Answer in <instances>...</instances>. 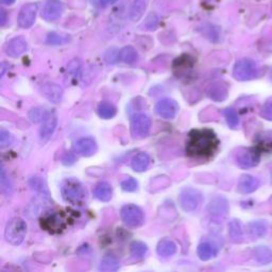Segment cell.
<instances>
[{"mask_svg": "<svg viewBox=\"0 0 272 272\" xmlns=\"http://www.w3.org/2000/svg\"><path fill=\"white\" fill-rule=\"evenodd\" d=\"M224 115L231 129H236L238 125H240V117H238V115L234 109H226L224 111Z\"/></svg>", "mask_w": 272, "mask_h": 272, "instance_id": "cell-35", "label": "cell"}, {"mask_svg": "<svg viewBox=\"0 0 272 272\" xmlns=\"http://www.w3.org/2000/svg\"><path fill=\"white\" fill-rule=\"evenodd\" d=\"M75 150L83 156H92L97 152V143L92 137L80 138L75 143Z\"/></svg>", "mask_w": 272, "mask_h": 272, "instance_id": "cell-17", "label": "cell"}, {"mask_svg": "<svg viewBox=\"0 0 272 272\" xmlns=\"http://www.w3.org/2000/svg\"><path fill=\"white\" fill-rule=\"evenodd\" d=\"M27 47H28L27 40L22 36H18V37H14L10 40V42H7L4 50H5V53L9 56L18 57L22 53L26 52Z\"/></svg>", "mask_w": 272, "mask_h": 272, "instance_id": "cell-15", "label": "cell"}, {"mask_svg": "<svg viewBox=\"0 0 272 272\" xmlns=\"http://www.w3.org/2000/svg\"><path fill=\"white\" fill-rule=\"evenodd\" d=\"M117 1H119V0H100L99 3H100L101 6H109V5L116 3Z\"/></svg>", "mask_w": 272, "mask_h": 272, "instance_id": "cell-43", "label": "cell"}, {"mask_svg": "<svg viewBox=\"0 0 272 272\" xmlns=\"http://www.w3.org/2000/svg\"><path fill=\"white\" fill-rule=\"evenodd\" d=\"M63 4L59 0H48L42 11V17L47 21H53L61 16Z\"/></svg>", "mask_w": 272, "mask_h": 272, "instance_id": "cell-14", "label": "cell"}, {"mask_svg": "<svg viewBox=\"0 0 272 272\" xmlns=\"http://www.w3.org/2000/svg\"><path fill=\"white\" fill-rule=\"evenodd\" d=\"M0 1H1V3L3 4H12L15 2V0H0Z\"/></svg>", "mask_w": 272, "mask_h": 272, "instance_id": "cell-46", "label": "cell"}, {"mask_svg": "<svg viewBox=\"0 0 272 272\" xmlns=\"http://www.w3.org/2000/svg\"><path fill=\"white\" fill-rule=\"evenodd\" d=\"M204 34L207 35V37L211 39L212 42H217L219 38V29L216 28L215 26H213V24H210V26L205 27Z\"/></svg>", "mask_w": 272, "mask_h": 272, "instance_id": "cell-41", "label": "cell"}, {"mask_svg": "<svg viewBox=\"0 0 272 272\" xmlns=\"http://www.w3.org/2000/svg\"><path fill=\"white\" fill-rule=\"evenodd\" d=\"M155 112L164 119H174L179 112V105L170 98H165L160 100L155 105Z\"/></svg>", "mask_w": 272, "mask_h": 272, "instance_id": "cell-10", "label": "cell"}, {"mask_svg": "<svg viewBox=\"0 0 272 272\" xmlns=\"http://www.w3.org/2000/svg\"><path fill=\"white\" fill-rule=\"evenodd\" d=\"M150 165V156L145 152H139L133 156L131 161V166L133 170L137 172H143L147 170Z\"/></svg>", "mask_w": 272, "mask_h": 272, "instance_id": "cell-22", "label": "cell"}, {"mask_svg": "<svg viewBox=\"0 0 272 272\" xmlns=\"http://www.w3.org/2000/svg\"><path fill=\"white\" fill-rule=\"evenodd\" d=\"M104 60L108 64H114L119 60V51L116 49H110L104 54Z\"/></svg>", "mask_w": 272, "mask_h": 272, "instance_id": "cell-42", "label": "cell"}, {"mask_svg": "<svg viewBox=\"0 0 272 272\" xmlns=\"http://www.w3.org/2000/svg\"><path fill=\"white\" fill-rule=\"evenodd\" d=\"M112 195H113L112 186L109 183H106V182L99 183L94 188L95 198H97L98 200H100L102 202L110 201L112 199Z\"/></svg>", "mask_w": 272, "mask_h": 272, "instance_id": "cell-23", "label": "cell"}, {"mask_svg": "<svg viewBox=\"0 0 272 272\" xmlns=\"http://www.w3.org/2000/svg\"><path fill=\"white\" fill-rule=\"evenodd\" d=\"M57 126V116L54 112L49 113L46 119L42 123V128L39 130L40 142L46 143L53 135Z\"/></svg>", "mask_w": 272, "mask_h": 272, "instance_id": "cell-13", "label": "cell"}, {"mask_svg": "<svg viewBox=\"0 0 272 272\" xmlns=\"http://www.w3.org/2000/svg\"><path fill=\"white\" fill-rule=\"evenodd\" d=\"M202 203V195L199 191L192 187H185L179 195V204L185 212H195Z\"/></svg>", "mask_w": 272, "mask_h": 272, "instance_id": "cell-4", "label": "cell"}, {"mask_svg": "<svg viewBox=\"0 0 272 272\" xmlns=\"http://www.w3.org/2000/svg\"><path fill=\"white\" fill-rule=\"evenodd\" d=\"M29 185L31 186L32 189H34L35 192L39 193V194H48L47 188H46V184L44 182V180L40 177H32L29 181Z\"/></svg>", "mask_w": 272, "mask_h": 272, "instance_id": "cell-36", "label": "cell"}, {"mask_svg": "<svg viewBox=\"0 0 272 272\" xmlns=\"http://www.w3.org/2000/svg\"><path fill=\"white\" fill-rule=\"evenodd\" d=\"M27 224L21 218L11 219L5 227L4 238L5 241L12 246H19L26 237Z\"/></svg>", "mask_w": 272, "mask_h": 272, "instance_id": "cell-3", "label": "cell"}, {"mask_svg": "<svg viewBox=\"0 0 272 272\" xmlns=\"http://www.w3.org/2000/svg\"><path fill=\"white\" fill-rule=\"evenodd\" d=\"M249 234L254 238H262L267 234L268 226L264 220H257L252 221L247 226Z\"/></svg>", "mask_w": 272, "mask_h": 272, "instance_id": "cell-25", "label": "cell"}, {"mask_svg": "<svg viewBox=\"0 0 272 272\" xmlns=\"http://www.w3.org/2000/svg\"><path fill=\"white\" fill-rule=\"evenodd\" d=\"M229 210L228 200L221 196L214 197L208 205V213L216 218L226 217L229 214Z\"/></svg>", "mask_w": 272, "mask_h": 272, "instance_id": "cell-11", "label": "cell"}, {"mask_svg": "<svg viewBox=\"0 0 272 272\" xmlns=\"http://www.w3.org/2000/svg\"><path fill=\"white\" fill-rule=\"evenodd\" d=\"M260 115L262 118L272 121V97L269 98L268 100L264 103L260 111Z\"/></svg>", "mask_w": 272, "mask_h": 272, "instance_id": "cell-37", "label": "cell"}, {"mask_svg": "<svg viewBox=\"0 0 272 272\" xmlns=\"http://www.w3.org/2000/svg\"><path fill=\"white\" fill-rule=\"evenodd\" d=\"M42 227L50 233H60L66 228V219L62 212L47 214L42 219Z\"/></svg>", "mask_w": 272, "mask_h": 272, "instance_id": "cell-9", "label": "cell"}, {"mask_svg": "<svg viewBox=\"0 0 272 272\" xmlns=\"http://www.w3.org/2000/svg\"><path fill=\"white\" fill-rule=\"evenodd\" d=\"M260 186V181L251 175H243L238 181L237 189L241 194H252Z\"/></svg>", "mask_w": 272, "mask_h": 272, "instance_id": "cell-18", "label": "cell"}, {"mask_svg": "<svg viewBox=\"0 0 272 272\" xmlns=\"http://www.w3.org/2000/svg\"><path fill=\"white\" fill-rule=\"evenodd\" d=\"M119 268H120V263L118 259L112 254L105 255L100 263V267H99V269L105 272L117 271Z\"/></svg>", "mask_w": 272, "mask_h": 272, "instance_id": "cell-27", "label": "cell"}, {"mask_svg": "<svg viewBox=\"0 0 272 272\" xmlns=\"http://www.w3.org/2000/svg\"><path fill=\"white\" fill-rule=\"evenodd\" d=\"M269 78H270V81L272 82V68H271V70H270V73H269Z\"/></svg>", "mask_w": 272, "mask_h": 272, "instance_id": "cell-48", "label": "cell"}, {"mask_svg": "<svg viewBox=\"0 0 272 272\" xmlns=\"http://www.w3.org/2000/svg\"><path fill=\"white\" fill-rule=\"evenodd\" d=\"M255 261L261 265H267L272 262V251L265 246H259L253 250Z\"/></svg>", "mask_w": 272, "mask_h": 272, "instance_id": "cell-26", "label": "cell"}, {"mask_svg": "<svg viewBox=\"0 0 272 272\" xmlns=\"http://www.w3.org/2000/svg\"><path fill=\"white\" fill-rule=\"evenodd\" d=\"M156 252L161 258H171L177 252V245L170 240H162L156 248Z\"/></svg>", "mask_w": 272, "mask_h": 272, "instance_id": "cell-24", "label": "cell"}, {"mask_svg": "<svg viewBox=\"0 0 272 272\" xmlns=\"http://www.w3.org/2000/svg\"><path fill=\"white\" fill-rule=\"evenodd\" d=\"M208 96L216 102L225 101L228 98V87L221 82H217V83H214L209 87Z\"/></svg>", "mask_w": 272, "mask_h": 272, "instance_id": "cell-19", "label": "cell"}, {"mask_svg": "<svg viewBox=\"0 0 272 272\" xmlns=\"http://www.w3.org/2000/svg\"><path fill=\"white\" fill-rule=\"evenodd\" d=\"M63 199L70 204H81L86 199V189L80 181L75 178L65 179L61 184Z\"/></svg>", "mask_w": 272, "mask_h": 272, "instance_id": "cell-2", "label": "cell"}, {"mask_svg": "<svg viewBox=\"0 0 272 272\" xmlns=\"http://www.w3.org/2000/svg\"><path fill=\"white\" fill-rule=\"evenodd\" d=\"M42 95L52 103H59L63 98V88L55 83H44L40 87Z\"/></svg>", "mask_w": 272, "mask_h": 272, "instance_id": "cell-16", "label": "cell"}, {"mask_svg": "<svg viewBox=\"0 0 272 272\" xmlns=\"http://www.w3.org/2000/svg\"><path fill=\"white\" fill-rule=\"evenodd\" d=\"M13 141H14V137L10 132L4 129H1V132H0V147L1 148L9 147L12 145Z\"/></svg>", "mask_w": 272, "mask_h": 272, "instance_id": "cell-38", "label": "cell"}, {"mask_svg": "<svg viewBox=\"0 0 272 272\" xmlns=\"http://www.w3.org/2000/svg\"><path fill=\"white\" fill-rule=\"evenodd\" d=\"M197 253H198V257H199L201 261H204V262L210 261L215 258L218 254V248L215 245L210 242H204V243H201L199 247H198Z\"/></svg>", "mask_w": 272, "mask_h": 272, "instance_id": "cell-20", "label": "cell"}, {"mask_svg": "<svg viewBox=\"0 0 272 272\" xmlns=\"http://www.w3.org/2000/svg\"><path fill=\"white\" fill-rule=\"evenodd\" d=\"M130 251H131V254L133 258L142 259L148 252V247L146 244H144L142 242H134L133 244L131 245Z\"/></svg>", "mask_w": 272, "mask_h": 272, "instance_id": "cell-34", "label": "cell"}, {"mask_svg": "<svg viewBox=\"0 0 272 272\" xmlns=\"http://www.w3.org/2000/svg\"><path fill=\"white\" fill-rule=\"evenodd\" d=\"M151 119L143 113H136L131 118V132L136 138H144L150 132Z\"/></svg>", "mask_w": 272, "mask_h": 272, "instance_id": "cell-8", "label": "cell"}, {"mask_svg": "<svg viewBox=\"0 0 272 272\" xmlns=\"http://www.w3.org/2000/svg\"><path fill=\"white\" fill-rule=\"evenodd\" d=\"M219 139L215 132L210 129L193 130L189 133L186 145V153L196 159L210 158L216 152Z\"/></svg>", "mask_w": 272, "mask_h": 272, "instance_id": "cell-1", "label": "cell"}, {"mask_svg": "<svg viewBox=\"0 0 272 272\" xmlns=\"http://www.w3.org/2000/svg\"><path fill=\"white\" fill-rule=\"evenodd\" d=\"M0 185H1V192L5 196H11L13 193V185L11 183V180L7 176L6 171L1 165V171H0Z\"/></svg>", "mask_w": 272, "mask_h": 272, "instance_id": "cell-33", "label": "cell"}, {"mask_svg": "<svg viewBox=\"0 0 272 272\" xmlns=\"http://www.w3.org/2000/svg\"><path fill=\"white\" fill-rule=\"evenodd\" d=\"M137 51L132 46H126L119 50V61L126 64H133L137 61Z\"/></svg>", "mask_w": 272, "mask_h": 272, "instance_id": "cell-30", "label": "cell"}, {"mask_svg": "<svg viewBox=\"0 0 272 272\" xmlns=\"http://www.w3.org/2000/svg\"><path fill=\"white\" fill-rule=\"evenodd\" d=\"M261 151L255 148H241L235 154V162L238 167L249 169L257 166L261 160Z\"/></svg>", "mask_w": 272, "mask_h": 272, "instance_id": "cell-5", "label": "cell"}, {"mask_svg": "<svg viewBox=\"0 0 272 272\" xmlns=\"http://www.w3.org/2000/svg\"><path fill=\"white\" fill-rule=\"evenodd\" d=\"M37 13V5L35 3H28L21 7L18 15V26L20 28L27 29L30 28L35 21Z\"/></svg>", "mask_w": 272, "mask_h": 272, "instance_id": "cell-12", "label": "cell"}, {"mask_svg": "<svg viewBox=\"0 0 272 272\" xmlns=\"http://www.w3.org/2000/svg\"><path fill=\"white\" fill-rule=\"evenodd\" d=\"M98 115L103 119H111L113 118L115 115L117 113V109L116 106L114 104L106 102V101H102L99 103L98 109H97Z\"/></svg>", "mask_w": 272, "mask_h": 272, "instance_id": "cell-29", "label": "cell"}, {"mask_svg": "<svg viewBox=\"0 0 272 272\" xmlns=\"http://www.w3.org/2000/svg\"><path fill=\"white\" fill-rule=\"evenodd\" d=\"M120 186L125 192H135L138 187V183L134 178H128L122 181Z\"/></svg>", "mask_w": 272, "mask_h": 272, "instance_id": "cell-39", "label": "cell"}, {"mask_svg": "<svg viewBox=\"0 0 272 272\" xmlns=\"http://www.w3.org/2000/svg\"><path fill=\"white\" fill-rule=\"evenodd\" d=\"M50 113V111H47L43 106H35L30 110L29 112V118L32 122L37 123V122H43L46 117Z\"/></svg>", "mask_w": 272, "mask_h": 272, "instance_id": "cell-32", "label": "cell"}, {"mask_svg": "<svg viewBox=\"0 0 272 272\" xmlns=\"http://www.w3.org/2000/svg\"><path fill=\"white\" fill-rule=\"evenodd\" d=\"M67 161H70V162H71V164H72L73 162H75V158H73V156H72V154H71V153H67V154L65 155V158L63 159V163H64L65 165L67 164Z\"/></svg>", "mask_w": 272, "mask_h": 272, "instance_id": "cell-44", "label": "cell"}, {"mask_svg": "<svg viewBox=\"0 0 272 272\" xmlns=\"http://www.w3.org/2000/svg\"><path fill=\"white\" fill-rule=\"evenodd\" d=\"M1 13H0V16H1V19H0V21H1V26H4L5 24V21H6V12L1 9V11H0Z\"/></svg>", "mask_w": 272, "mask_h": 272, "instance_id": "cell-45", "label": "cell"}, {"mask_svg": "<svg viewBox=\"0 0 272 272\" xmlns=\"http://www.w3.org/2000/svg\"><path fill=\"white\" fill-rule=\"evenodd\" d=\"M147 3L146 0H134L133 4L130 10V19L132 21H138L143 17V15L146 11Z\"/></svg>", "mask_w": 272, "mask_h": 272, "instance_id": "cell-28", "label": "cell"}, {"mask_svg": "<svg viewBox=\"0 0 272 272\" xmlns=\"http://www.w3.org/2000/svg\"><path fill=\"white\" fill-rule=\"evenodd\" d=\"M158 24H159L158 15H156L155 13H150L149 15H148V17L146 18V21H145V27L147 30L153 31L158 28Z\"/></svg>", "mask_w": 272, "mask_h": 272, "instance_id": "cell-40", "label": "cell"}, {"mask_svg": "<svg viewBox=\"0 0 272 272\" xmlns=\"http://www.w3.org/2000/svg\"><path fill=\"white\" fill-rule=\"evenodd\" d=\"M233 76L238 81H249L258 76V66L251 59H241L233 68Z\"/></svg>", "mask_w": 272, "mask_h": 272, "instance_id": "cell-6", "label": "cell"}, {"mask_svg": "<svg viewBox=\"0 0 272 272\" xmlns=\"http://www.w3.org/2000/svg\"><path fill=\"white\" fill-rule=\"evenodd\" d=\"M229 236L234 244H241L244 242V230L242 222L238 219H232L229 224Z\"/></svg>", "mask_w": 272, "mask_h": 272, "instance_id": "cell-21", "label": "cell"}, {"mask_svg": "<svg viewBox=\"0 0 272 272\" xmlns=\"http://www.w3.org/2000/svg\"><path fill=\"white\" fill-rule=\"evenodd\" d=\"M270 178H271V184H272V164L270 165Z\"/></svg>", "mask_w": 272, "mask_h": 272, "instance_id": "cell-47", "label": "cell"}, {"mask_svg": "<svg viewBox=\"0 0 272 272\" xmlns=\"http://www.w3.org/2000/svg\"><path fill=\"white\" fill-rule=\"evenodd\" d=\"M46 42L49 45L59 46V45H65L70 42V36L68 34H64V33H56L51 32L49 33L46 38Z\"/></svg>", "mask_w": 272, "mask_h": 272, "instance_id": "cell-31", "label": "cell"}, {"mask_svg": "<svg viewBox=\"0 0 272 272\" xmlns=\"http://www.w3.org/2000/svg\"><path fill=\"white\" fill-rule=\"evenodd\" d=\"M120 216L122 221L131 228H138L145 222L144 212L134 204L123 205L120 211Z\"/></svg>", "mask_w": 272, "mask_h": 272, "instance_id": "cell-7", "label": "cell"}]
</instances>
